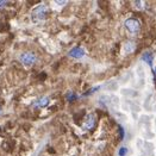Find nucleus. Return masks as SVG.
<instances>
[{
    "instance_id": "nucleus-1",
    "label": "nucleus",
    "mask_w": 156,
    "mask_h": 156,
    "mask_svg": "<svg viewBox=\"0 0 156 156\" xmlns=\"http://www.w3.org/2000/svg\"><path fill=\"white\" fill-rule=\"evenodd\" d=\"M48 13H49V7L47 5H37L36 7L32 9L31 14H30V19L34 24H37V23H42L45 20V18L48 17Z\"/></svg>"
},
{
    "instance_id": "nucleus-2",
    "label": "nucleus",
    "mask_w": 156,
    "mask_h": 156,
    "mask_svg": "<svg viewBox=\"0 0 156 156\" xmlns=\"http://www.w3.org/2000/svg\"><path fill=\"white\" fill-rule=\"evenodd\" d=\"M18 60H19V62L24 66V67H32V66H34L36 62H37V61H38L37 56H36V55H35L32 51L22 52V54L19 55Z\"/></svg>"
},
{
    "instance_id": "nucleus-3",
    "label": "nucleus",
    "mask_w": 156,
    "mask_h": 156,
    "mask_svg": "<svg viewBox=\"0 0 156 156\" xmlns=\"http://www.w3.org/2000/svg\"><path fill=\"white\" fill-rule=\"evenodd\" d=\"M124 26H125V29H126L130 34H132V35L138 34L140 30H141V24H140V22H138L137 19H135V18H129V19H126L125 23H124Z\"/></svg>"
},
{
    "instance_id": "nucleus-4",
    "label": "nucleus",
    "mask_w": 156,
    "mask_h": 156,
    "mask_svg": "<svg viewBox=\"0 0 156 156\" xmlns=\"http://www.w3.org/2000/svg\"><path fill=\"white\" fill-rule=\"evenodd\" d=\"M85 55H86V51L81 47H75V48H73L72 50H69V52H68V56H70L73 58H82Z\"/></svg>"
},
{
    "instance_id": "nucleus-5",
    "label": "nucleus",
    "mask_w": 156,
    "mask_h": 156,
    "mask_svg": "<svg viewBox=\"0 0 156 156\" xmlns=\"http://www.w3.org/2000/svg\"><path fill=\"white\" fill-rule=\"evenodd\" d=\"M49 103H50V99H49V97H41V98H38L34 104H32V106L34 107H38V108H43V107H47L48 105H49Z\"/></svg>"
},
{
    "instance_id": "nucleus-6",
    "label": "nucleus",
    "mask_w": 156,
    "mask_h": 156,
    "mask_svg": "<svg viewBox=\"0 0 156 156\" xmlns=\"http://www.w3.org/2000/svg\"><path fill=\"white\" fill-rule=\"evenodd\" d=\"M94 125H95V115L91 113V115L87 116L85 123H83V129L85 130H91L94 128Z\"/></svg>"
},
{
    "instance_id": "nucleus-7",
    "label": "nucleus",
    "mask_w": 156,
    "mask_h": 156,
    "mask_svg": "<svg viewBox=\"0 0 156 156\" xmlns=\"http://www.w3.org/2000/svg\"><path fill=\"white\" fill-rule=\"evenodd\" d=\"M142 60H143L145 63H148L149 67L153 68V61H154V54L153 52L151 51L144 52L143 55H142Z\"/></svg>"
},
{
    "instance_id": "nucleus-8",
    "label": "nucleus",
    "mask_w": 156,
    "mask_h": 156,
    "mask_svg": "<svg viewBox=\"0 0 156 156\" xmlns=\"http://www.w3.org/2000/svg\"><path fill=\"white\" fill-rule=\"evenodd\" d=\"M135 43L132 42V41H128L125 44H124V54H130V52H132L133 50H135Z\"/></svg>"
},
{
    "instance_id": "nucleus-9",
    "label": "nucleus",
    "mask_w": 156,
    "mask_h": 156,
    "mask_svg": "<svg viewBox=\"0 0 156 156\" xmlns=\"http://www.w3.org/2000/svg\"><path fill=\"white\" fill-rule=\"evenodd\" d=\"M76 99H78V95H76L75 93L68 92V94H67V100H68L69 103H72V101H74V100H76Z\"/></svg>"
},
{
    "instance_id": "nucleus-10",
    "label": "nucleus",
    "mask_w": 156,
    "mask_h": 156,
    "mask_svg": "<svg viewBox=\"0 0 156 156\" xmlns=\"http://www.w3.org/2000/svg\"><path fill=\"white\" fill-rule=\"evenodd\" d=\"M128 151H129V149H128L126 147H122V148H119V150H118V156H126Z\"/></svg>"
},
{
    "instance_id": "nucleus-11",
    "label": "nucleus",
    "mask_w": 156,
    "mask_h": 156,
    "mask_svg": "<svg viewBox=\"0 0 156 156\" xmlns=\"http://www.w3.org/2000/svg\"><path fill=\"white\" fill-rule=\"evenodd\" d=\"M135 6L137 7V9H142V10H144L145 7H147V5H145V2H143V1H135Z\"/></svg>"
},
{
    "instance_id": "nucleus-12",
    "label": "nucleus",
    "mask_w": 156,
    "mask_h": 156,
    "mask_svg": "<svg viewBox=\"0 0 156 156\" xmlns=\"http://www.w3.org/2000/svg\"><path fill=\"white\" fill-rule=\"evenodd\" d=\"M7 4H9V1H5V0L0 1V9H1V7H5V6H7Z\"/></svg>"
},
{
    "instance_id": "nucleus-13",
    "label": "nucleus",
    "mask_w": 156,
    "mask_h": 156,
    "mask_svg": "<svg viewBox=\"0 0 156 156\" xmlns=\"http://www.w3.org/2000/svg\"><path fill=\"white\" fill-rule=\"evenodd\" d=\"M119 131H120V138L123 140L124 138V129H123V126H119Z\"/></svg>"
},
{
    "instance_id": "nucleus-14",
    "label": "nucleus",
    "mask_w": 156,
    "mask_h": 156,
    "mask_svg": "<svg viewBox=\"0 0 156 156\" xmlns=\"http://www.w3.org/2000/svg\"><path fill=\"white\" fill-rule=\"evenodd\" d=\"M55 2H56L58 6H63V5H66V4H67V1H55Z\"/></svg>"
},
{
    "instance_id": "nucleus-15",
    "label": "nucleus",
    "mask_w": 156,
    "mask_h": 156,
    "mask_svg": "<svg viewBox=\"0 0 156 156\" xmlns=\"http://www.w3.org/2000/svg\"><path fill=\"white\" fill-rule=\"evenodd\" d=\"M153 74H154V78L156 80V68H153Z\"/></svg>"
},
{
    "instance_id": "nucleus-16",
    "label": "nucleus",
    "mask_w": 156,
    "mask_h": 156,
    "mask_svg": "<svg viewBox=\"0 0 156 156\" xmlns=\"http://www.w3.org/2000/svg\"><path fill=\"white\" fill-rule=\"evenodd\" d=\"M1 111H2V110H1V107H0V113H1Z\"/></svg>"
}]
</instances>
